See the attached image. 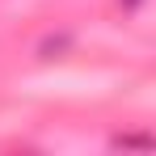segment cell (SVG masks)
<instances>
[{
	"instance_id": "cell-1",
	"label": "cell",
	"mask_w": 156,
	"mask_h": 156,
	"mask_svg": "<svg viewBox=\"0 0 156 156\" xmlns=\"http://www.w3.org/2000/svg\"><path fill=\"white\" fill-rule=\"evenodd\" d=\"M127 4H139V0H127Z\"/></svg>"
}]
</instances>
